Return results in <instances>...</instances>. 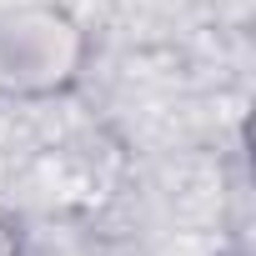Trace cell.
<instances>
[{"instance_id":"1","label":"cell","mask_w":256,"mask_h":256,"mask_svg":"<svg viewBox=\"0 0 256 256\" xmlns=\"http://www.w3.org/2000/svg\"><path fill=\"white\" fill-rule=\"evenodd\" d=\"M90 60L86 26L60 6H16L0 16V96L46 100L66 96Z\"/></svg>"},{"instance_id":"2","label":"cell","mask_w":256,"mask_h":256,"mask_svg":"<svg viewBox=\"0 0 256 256\" xmlns=\"http://www.w3.org/2000/svg\"><path fill=\"white\" fill-rule=\"evenodd\" d=\"M0 256H26V251H20V231H16L6 216H0Z\"/></svg>"}]
</instances>
